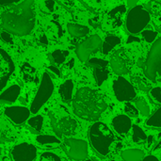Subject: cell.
Here are the masks:
<instances>
[{
  "instance_id": "cell-1",
  "label": "cell",
  "mask_w": 161,
  "mask_h": 161,
  "mask_svg": "<svg viewBox=\"0 0 161 161\" xmlns=\"http://www.w3.org/2000/svg\"><path fill=\"white\" fill-rule=\"evenodd\" d=\"M1 25L11 34H29L35 25L34 0H23L5 10L1 17Z\"/></svg>"
},
{
  "instance_id": "cell-2",
  "label": "cell",
  "mask_w": 161,
  "mask_h": 161,
  "mask_svg": "<svg viewBox=\"0 0 161 161\" xmlns=\"http://www.w3.org/2000/svg\"><path fill=\"white\" fill-rule=\"evenodd\" d=\"M107 107L104 97L90 88L79 89L73 100L74 113L87 121L98 120Z\"/></svg>"
},
{
  "instance_id": "cell-3",
  "label": "cell",
  "mask_w": 161,
  "mask_h": 161,
  "mask_svg": "<svg viewBox=\"0 0 161 161\" xmlns=\"http://www.w3.org/2000/svg\"><path fill=\"white\" fill-rule=\"evenodd\" d=\"M89 138L92 147L102 156H107L114 141V134L105 124H93L89 130Z\"/></svg>"
},
{
  "instance_id": "cell-4",
  "label": "cell",
  "mask_w": 161,
  "mask_h": 161,
  "mask_svg": "<svg viewBox=\"0 0 161 161\" xmlns=\"http://www.w3.org/2000/svg\"><path fill=\"white\" fill-rule=\"evenodd\" d=\"M50 118L52 128L58 138H61L63 136H71L75 132L77 128L76 121L68 113H64V110L63 113H61L60 110L52 112L50 114Z\"/></svg>"
},
{
  "instance_id": "cell-5",
  "label": "cell",
  "mask_w": 161,
  "mask_h": 161,
  "mask_svg": "<svg viewBox=\"0 0 161 161\" xmlns=\"http://www.w3.org/2000/svg\"><path fill=\"white\" fill-rule=\"evenodd\" d=\"M151 20L150 13L142 6L133 7L126 17V29L131 34H138L142 32L149 24Z\"/></svg>"
},
{
  "instance_id": "cell-6",
  "label": "cell",
  "mask_w": 161,
  "mask_h": 161,
  "mask_svg": "<svg viewBox=\"0 0 161 161\" xmlns=\"http://www.w3.org/2000/svg\"><path fill=\"white\" fill-rule=\"evenodd\" d=\"M54 92V83L48 73H43L37 94L35 95L30 107V113L36 114L42 106L49 100Z\"/></svg>"
},
{
  "instance_id": "cell-7",
  "label": "cell",
  "mask_w": 161,
  "mask_h": 161,
  "mask_svg": "<svg viewBox=\"0 0 161 161\" xmlns=\"http://www.w3.org/2000/svg\"><path fill=\"white\" fill-rule=\"evenodd\" d=\"M145 75L155 80L161 75V37L155 41L148 53L145 63Z\"/></svg>"
},
{
  "instance_id": "cell-8",
  "label": "cell",
  "mask_w": 161,
  "mask_h": 161,
  "mask_svg": "<svg viewBox=\"0 0 161 161\" xmlns=\"http://www.w3.org/2000/svg\"><path fill=\"white\" fill-rule=\"evenodd\" d=\"M62 148L66 155L74 160H83L88 156V144L83 140L65 138Z\"/></svg>"
},
{
  "instance_id": "cell-9",
  "label": "cell",
  "mask_w": 161,
  "mask_h": 161,
  "mask_svg": "<svg viewBox=\"0 0 161 161\" xmlns=\"http://www.w3.org/2000/svg\"><path fill=\"white\" fill-rule=\"evenodd\" d=\"M102 39L98 35H92L77 44L75 53L80 61L86 62L90 59L92 54L102 48Z\"/></svg>"
},
{
  "instance_id": "cell-10",
  "label": "cell",
  "mask_w": 161,
  "mask_h": 161,
  "mask_svg": "<svg viewBox=\"0 0 161 161\" xmlns=\"http://www.w3.org/2000/svg\"><path fill=\"white\" fill-rule=\"evenodd\" d=\"M113 91L116 98L121 102L130 101L136 96V91L134 87L123 76H119L113 82Z\"/></svg>"
},
{
  "instance_id": "cell-11",
  "label": "cell",
  "mask_w": 161,
  "mask_h": 161,
  "mask_svg": "<svg viewBox=\"0 0 161 161\" xmlns=\"http://www.w3.org/2000/svg\"><path fill=\"white\" fill-rule=\"evenodd\" d=\"M37 157V148L30 143L23 142L17 144L11 150L13 161H34Z\"/></svg>"
},
{
  "instance_id": "cell-12",
  "label": "cell",
  "mask_w": 161,
  "mask_h": 161,
  "mask_svg": "<svg viewBox=\"0 0 161 161\" xmlns=\"http://www.w3.org/2000/svg\"><path fill=\"white\" fill-rule=\"evenodd\" d=\"M13 71L14 63L11 58L5 50L0 48V91L5 88Z\"/></svg>"
},
{
  "instance_id": "cell-13",
  "label": "cell",
  "mask_w": 161,
  "mask_h": 161,
  "mask_svg": "<svg viewBox=\"0 0 161 161\" xmlns=\"http://www.w3.org/2000/svg\"><path fill=\"white\" fill-rule=\"evenodd\" d=\"M110 66L112 71L119 75L128 73L129 58L125 49H118L113 53L110 58Z\"/></svg>"
},
{
  "instance_id": "cell-14",
  "label": "cell",
  "mask_w": 161,
  "mask_h": 161,
  "mask_svg": "<svg viewBox=\"0 0 161 161\" xmlns=\"http://www.w3.org/2000/svg\"><path fill=\"white\" fill-rule=\"evenodd\" d=\"M88 64L93 70V75L95 81L98 86H101L108 77L109 71H108V61L93 58L88 60Z\"/></svg>"
},
{
  "instance_id": "cell-15",
  "label": "cell",
  "mask_w": 161,
  "mask_h": 161,
  "mask_svg": "<svg viewBox=\"0 0 161 161\" xmlns=\"http://www.w3.org/2000/svg\"><path fill=\"white\" fill-rule=\"evenodd\" d=\"M5 116H7L13 124L15 125H22L25 121L29 119L30 110L25 107L14 106V107H8L4 110Z\"/></svg>"
},
{
  "instance_id": "cell-16",
  "label": "cell",
  "mask_w": 161,
  "mask_h": 161,
  "mask_svg": "<svg viewBox=\"0 0 161 161\" xmlns=\"http://www.w3.org/2000/svg\"><path fill=\"white\" fill-rule=\"evenodd\" d=\"M112 126L119 134L127 133L132 127L131 120L126 115H119L112 120Z\"/></svg>"
},
{
  "instance_id": "cell-17",
  "label": "cell",
  "mask_w": 161,
  "mask_h": 161,
  "mask_svg": "<svg viewBox=\"0 0 161 161\" xmlns=\"http://www.w3.org/2000/svg\"><path fill=\"white\" fill-rule=\"evenodd\" d=\"M21 92V88L18 85H12L5 90L0 94V103H13L17 100Z\"/></svg>"
},
{
  "instance_id": "cell-18",
  "label": "cell",
  "mask_w": 161,
  "mask_h": 161,
  "mask_svg": "<svg viewBox=\"0 0 161 161\" xmlns=\"http://www.w3.org/2000/svg\"><path fill=\"white\" fill-rule=\"evenodd\" d=\"M73 92H74V82L71 79L64 81L58 89L59 96L64 103H70L73 99Z\"/></svg>"
},
{
  "instance_id": "cell-19",
  "label": "cell",
  "mask_w": 161,
  "mask_h": 161,
  "mask_svg": "<svg viewBox=\"0 0 161 161\" xmlns=\"http://www.w3.org/2000/svg\"><path fill=\"white\" fill-rule=\"evenodd\" d=\"M36 142L40 146L47 147V148L57 147L61 143L60 140L58 137L51 136V135H40L36 138Z\"/></svg>"
},
{
  "instance_id": "cell-20",
  "label": "cell",
  "mask_w": 161,
  "mask_h": 161,
  "mask_svg": "<svg viewBox=\"0 0 161 161\" xmlns=\"http://www.w3.org/2000/svg\"><path fill=\"white\" fill-rule=\"evenodd\" d=\"M121 43L120 37L110 34L108 35L105 39V41L102 43V52L104 55H108L109 52H111L118 44Z\"/></svg>"
},
{
  "instance_id": "cell-21",
  "label": "cell",
  "mask_w": 161,
  "mask_h": 161,
  "mask_svg": "<svg viewBox=\"0 0 161 161\" xmlns=\"http://www.w3.org/2000/svg\"><path fill=\"white\" fill-rule=\"evenodd\" d=\"M67 29L71 36L76 37V38L84 37L90 32V29L88 26L78 25V24H73V23H70L67 25Z\"/></svg>"
},
{
  "instance_id": "cell-22",
  "label": "cell",
  "mask_w": 161,
  "mask_h": 161,
  "mask_svg": "<svg viewBox=\"0 0 161 161\" xmlns=\"http://www.w3.org/2000/svg\"><path fill=\"white\" fill-rule=\"evenodd\" d=\"M125 161H142L144 158V153L139 149H128L122 153Z\"/></svg>"
},
{
  "instance_id": "cell-23",
  "label": "cell",
  "mask_w": 161,
  "mask_h": 161,
  "mask_svg": "<svg viewBox=\"0 0 161 161\" xmlns=\"http://www.w3.org/2000/svg\"><path fill=\"white\" fill-rule=\"evenodd\" d=\"M21 74L24 81L27 83H31L36 80V71L32 66L28 64H25L24 66H22Z\"/></svg>"
},
{
  "instance_id": "cell-24",
  "label": "cell",
  "mask_w": 161,
  "mask_h": 161,
  "mask_svg": "<svg viewBox=\"0 0 161 161\" xmlns=\"http://www.w3.org/2000/svg\"><path fill=\"white\" fill-rule=\"evenodd\" d=\"M28 125L36 131H41L43 125V117L42 115H36L27 120Z\"/></svg>"
},
{
  "instance_id": "cell-25",
  "label": "cell",
  "mask_w": 161,
  "mask_h": 161,
  "mask_svg": "<svg viewBox=\"0 0 161 161\" xmlns=\"http://www.w3.org/2000/svg\"><path fill=\"white\" fill-rule=\"evenodd\" d=\"M68 55H69V52L68 51L59 50L58 49V50H55L52 53V58H53V60H54L55 63H57V64H62L66 60Z\"/></svg>"
},
{
  "instance_id": "cell-26",
  "label": "cell",
  "mask_w": 161,
  "mask_h": 161,
  "mask_svg": "<svg viewBox=\"0 0 161 161\" xmlns=\"http://www.w3.org/2000/svg\"><path fill=\"white\" fill-rule=\"evenodd\" d=\"M147 140V136L144 131L138 125H133V142H142Z\"/></svg>"
},
{
  "instance_id": "cell-27",
  "label": "cell",
  "mask_w": 161,
  "mask_h": 161,
  "mask_svg": "<svg viewBox=\"0 0 161 161\" xmlns=\"http://www.w3.org/2000/svg\"><path fill=\"white\" fill-rule=\"evenodd\" d=\"M146 125L149 126H155V127H161V108H159L153 116H151L147 122Z\"/></svg>"
},
{
  "instance_id": "cell-28",
  "label": "cell",
  "mask_w": 161,
  "mask_h": 161,
  "mask_svg": "<svg viewBox=\"0 0 161 161\" xmlns=\"http://www.w3.org/2000/svg\"><path fill=\"white\" fill-rule=\"evenodd\" d=\"M136 107L137 109L142 113V116H149L150 114V108L146 101L142 98H139L136 101Z\"/></svg>"
},
{
  "instance_id": "cell-29",
  "label": "cell",
  "mask_w": 161,
  "mask_h": 161,
  "mask_svg": "<svg viewBox=\"0 0 161 161\" xmlns=\"http://www.w3.org/2000/svg\"><path fill=\"white\" fill-rule=\"evenodd\" d=\"M39 161H62L61 158L54 154V153H51V152H45L43 154H42V156L40 157V159Z\"/></svg>"
},
{
  "instance_id": "cell-30",
  "label": "cell",
  "mask_w": 161,
  "mask_h": 161,
  "mask_svg": "<svg viewBox=\"0 0 161 161\" xmlns=\"http://www.w3.org/2000/svg\"><path fill=\"white\" fill-rule=\"evenodd\" d=\"M125 111L130 117H137L139 115V110L137 109V108H135L130 103H126L125 104Z\"/></svg>"
},
{
  "instance_id": "cell-31",
  "label": "cell",
  "mask_w": 161,
  "mask_h": 161,
  "mask_svg": "<svg viewBox=\"0 0 161 161\" xmlns=\"http://www.w3.org/2000/svg\"><path fill=\"white\" fill-rule=\"evenodd\" d=\"M157 32L152 31V30H144L142 31V36L144 38V40L148 42H153L155 41V39L157 38Z\"/></svg>"
},
{
  "instance_id": "cell-32",
  "label": "cell",
  "mask_w": 161,
  "mask_h": 161,
  "mask_svg": "<svg viewBox=\"0 0 161 161\" xmlns=\"http://www.w3.org/2000/svg\"><path fill=\"white\" fill-rule=\"evenodd\" d=\"M0 39L8 44H12V42H13V40H12L10 33H8L7 31H2L0 33Z\"/></svg>"
},
{
  "instance_id": "cell-33",
  "label": "cell",
  "mask_w": 161,
  "mask_h": 161,
  "mask_svg": "<svg viewBox=\"0 0 161 161\" xmlns=\"http://www.w3.org/2000/svg\"><path fill=\"white\" fill-rule=\"evenodd\" d=\"M151 96L157 102L161 103V89L159 87H156L151 91Z\"/></svg>"
},
{
  "instance_id": "cell-34",
  "label": "cell",
  "mask_w": 161,
  "mask_h": 161,
  "mask_svg": "<svg viewBox=\"0 0 161 161\" xmlns=\"http://www.w3.org/2000/svg\"><path fill=\"white\" fill-rule=\"evenodd\" d=\"M21 1L22 0H0V5L7 6V5H11V4H16Z\"/></svg>"
},
{
  "instance_id": "cell-35",
  "label": "cell",
  "mask_w": 161,
  "mask_h": 161,
  "mask_svg": "<svg viewBox=\"0 0 161 161\" xmlns=\"http://www.w3.org/2000/svg\"><path fill=\"white\" fill-rule=\"evenodd\" d=\"M45 5H46V7H47V8H48V9L52 10V9L54 8V5H55V3H54V1H53V0H47V1H45Z\"/></svg>"
},
{
  "instance_id": "cell-36",
  "label": "cell",
  "mask_w": 161,
  "mask_h": 161,
  "mask_svg": "<svg viewBox=\"0 0 161 161\" xmlns=\"http://www.w3.org/2000/svg\"><path fill=\"white\" fill-rule=\"evenodd\" d=\"M140 0H127V7H129L130 8H132L133 7L137 6L138 2Z\"/></svg>"
},
{
  "instance_id": "cell-37",
  "label": "cell",
  "mask_w": 161,
  "mask_h": 161,
  "mask_svg": "<svg viewBox=\"0 0 161 161\" xmlns=\"http://www.w3.org/2000/svg\"><path fill=\"white\" fill-rule=\"evenodd\" d=\"M142 161H159L156 157H154V156H148V157H146V158H144L143 159Z\"/></svg>"
},
{
  "instance_id": "cell-38",
  "label": "cell",
  "mask_w": 161,
  "mask_h": 161,
  "mask_svg": "<svg viewBox=\"0 0 161 161\" xmlns=\"http://www.w3.org/2000/svg\"><path fill=\"white\" fill-rule=\"evenodd\" d=\"M49 69H50V70H51V71H52L53 73H55V74H56V75H57L58 76L59 75V74H60V73H59V71H58V69H57L56 67H53V66H50V67H49Z\"/></svg>"
},
{
  "instance_id": "cell-39",
  "label": "cell",
  "mask_w": 161,
  "mask_h": 161,
  "mask_svg": "<svg viewBox=\"0 0 161 161\" xmlns=\"http://www.w3.org/2000/svg\"><path fill=\"white\" fill-rule=\"evenodd\" d=\"M41 42H42L43 44H47V39H46V37L45 36H42V38H41Z\"/></svg>"
},
{
  "instance_id": "cell-40",
  "label": "cell",
  "mask_w": 161,
  "mask_h": 161,
  "mask_svg": "<svg viewBox=\"0 0 161 161\" xmlns=\"http://www.w3.org/2000/svg\"><path fill=\"white\" fill-rule=\"evenodd\" d=\"M160 147H161V142L158 143V145H157V147H156V148H154V151H155V150H158V148H160Z\"/></svg>"
},
{
  "instance_id": "cell-41",
  "label": "cell",
  "mask_w": 161,
  "mask_h": 161,
  "mask_svg": "<svg viewBox=\"0 0 161 161\" xmlns=\"http://www.w3.org/2000/svg\"><path fill=\"white\" fill-rule=\"evenodd\" d=\"M2 129L0 128V141H1V139H2V131H1Z\"/></svg>"
},
{
  "instance_id": "cell-42",
  "label": "cell",
  "mask_w": 161,
  "mask_h": 161,
  "mask_svg": "<svg viewBox=\"0 0 161 161\" xmlns=\"http://www.w3.org/2000/svg\"><path fill=\"white\" fill-rule=\"evenodd\" d=\"M85 161H92V160H91V159H87V160H85Z\"/></svg>"
}]
</instances>
